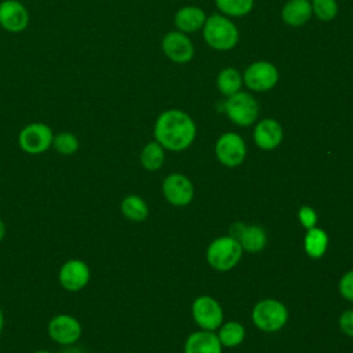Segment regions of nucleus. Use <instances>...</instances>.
<instances>
[{
  "mask_svg": "<svg viewBox=\"0 0 353 353\" xmlns=\"http://www.w3.org/2000/svg\"><path fill=\"white\" fill-rule=\"evenodd\" d=\"M283 127L274 119H262L254 128V142L262 150H273L283 141Z\"/></svg>",
  "mask_w": 353,
  "mask_h": 353,
  "instance_id": "dca6fc26",
  "label": "nucleus"
},
{
  "mask_svg": "<svg viewBox=\"0 0 353 353\" xmlns=\"http://www.w3.org/2000/svg\"><path fill=\"white\" fill-rule=\"evenodd\" d=\"M120 210L127 219L134 222L145 221L149 215V208L146 201L137 194L125 196L120 204Z\"/></svg>",
  "mask_w": 353,
  "mask_h": 353,
  "instance_id": "5701e85b",
  "label": "nucleus"
},
{
  "mask_svg": "<svg viewBox=\"0 0 353 353\" xmlns=\"http://www.w3.org/2000/svg\"><path fill=\"white\" fill-rule=\"evenodd\" d=\"M196 124L193 119L179 109H168L159 114L154 123V139L172 152L188 149L196 138Z\"/></svg>",
  "mask_w": 353,
  "mask_h": 353,
  "instance_id": "f257e3e1",
  "label": "nucleus"
},
{
  "mask_svg": "<svg viewBox=\"0 0 353 353\" xmlns=\"http://www.w3.org/2000/svg\"><path fill=\"white\" fill-rule=\"evenodd\" d=\"M164 159H165L164 148L157 141L148 142L142 148L139 154L141 165L148 171H157L159 168H161V165L164 164Z\"/></svg>",
  "mask_w": 353,
  "mask_h": 353,
  "instance_id": "4be33fe9",
  "label": "nucleus"
},
{
  "mask_svg": "<svg viewBox=\"0 0 353 353\" xmlns=\"http://www.w3.org/2000/svg\"><path fill=\"white\" fill-rule=\"evenodd\" d=\"M338 288H339L341 295L345 299L353 302V270H349L347 273H345L342 276V279L339 280Z\"/></svg>",
  "mask_w": 353,
  "mask_h": 353,
  "instance_id": "c85d7f7f",
  "label": "nucleus"
},
{
  "mask_svg": "<svg viewBox=\"0 0 353 353\" xmlns=\"http://www.w3.org/2000/svg\"><path fill=\"white\" fill-rule=\"evenodd\" d=\"M91 279L90 266L79 258L65 261L58 270V281L61 287L69 292H77L87 287Z\"/></svg>",
  "mask_w": 353,
  "mask_h": 353,
  "instance_id": "1a4fd4ad",
  "label": "nucleus"
},
{
  "mask_svg": "<svg viewBox=\"0 0 353 353\" xmlns=\"http://www.w3.org/2000/svg\"><path fill=\"white\" fill-rule=\"evenodd\" d=\"M61 353H83V350L80 347H76L74 345H72V346H65Z\"/></svg>",
  "mask_w": 353,
  "mask_h": 353,
  "instance_id": "7c9ffc66",
  "label": "nucleus"
},
{
  "mask_svg": "<svg viewBox=\"0 0 353 353\" xmlns=\"http://www.w3.org/2000/svg\"><path fill=\"white\" fill-rule=\"evenodd\" d=\"M164 55L175 63H188L194 57V46L186 33L172 30L164 34L161 40Z\"/></svg>",
  "mask_w": 353,
  "mask_h": 353,
  "instance_id": "f8f14e48",
  "label": "nucleus"
},
{
  "mask_svg": "<svg viewBox=\"0 0 353 353\" xmlns=\"http://www.w3.org/2000/svg\"><path fill=\"white\" fill-rule=\"evenodd\" d=\"M207 15L203 8L197 6H185L175 14V26L182 33H193L203 29Z\"/></svg>",
  "mask_w": 353,
  "mask_h": 353,
  "instance_id": "6ab92c4d",
  "label": "nucleus"
},
{
  "mask_svg": "<svg viewBox=\"0 0 353 353\" xmlns=\"http://www.w3.org/2000/svg\"><path fill=\"white\" fill-rule=\"evenodd\" d=\"M54 132L46 123L34 121L26 124L18 134V146L28 154H41L52 146Z\"/></svg>",
  "mask_w": 353,
  "mask_h": 353,
  "instance_id": "423d86ee",
  "label": "nucleus"
},
{
  "mask_svg": "<svg viewBox=\"0 0 353 353\" xmlns=\"http://www.w3.org/2000/svg\"><path fill=\"white\" fill-rule=\"evenodd\" d=\"M310 0H287L281 8V19L285 25L292 28L303 26L312 18Z\"/></svg>",
  "mask_w": 353,
  "mask_h": 353,
  "instance_id": "f3484780",
  "label": "nucleus"
},
{
  "mask_svg": "<svg viewBox=\"0 0 353 353\" xmlns=\"http://www.w3.org/2000/svg\"><path fill=\"white\" fill-rule=\"evenodd\" d=\"M310 3L313 15L323 22L332 21L338 14L336 0H312Z\"/></svg>",
  "mask_w": 353,
  "mask_h": 353,
  "instance_id": "bb28decb",
  "label": "nucleus"
},
{
  "mask_svg": "<svg viewBox=\"0 0 353 353\" xmlns=\"http://www.w3.org/2000/svg\"><path fill=\"white\" fill-rule=\"evenodd\" d=\"M203 39L208 47L216 51H229L239 43V29L229 17L212 14L204 22Z\"/></svg>",
  "mask_w": 353,
  "mask_h": 353,
  "instance_id": "f03ea898",
  "label": "nucleus"
},
{
  "mask_svg": "<svg viewBox=\"0 0 353 353\" xmlns=\"http://www.w3.org/2000/svg\"><path fill=\"white\" fill-rule=\"evenodd\" d=\"M4 313H3V309H1V306H0V335H1V332H3V328H4Z\"/></svg>",
  "mask_w": 353,
  "mask_h": 353,
  "instance_id": "473e14b6",
  "label": "nucleus"
},
{
  "mask_svg": "<svg viewBox=\"0 0 353 353\" xmlns=\"http://www.w3.org/2000/svg\"><path fill=\"white\" fill-rule=\"evenodd\" d=\"M33 353H52V352L51 350H46V349H37Z\"/></svg>",
  "mask_w": 353,
  "mask_h": 353,
  "instance_id": "72a5a7b5",
  "label": "nucleus"
},
{
  "mask_svg": "<svg viewBox=\"0 0 353 353\" xmlns=\"http://www.w3.org/2000/svg\"><path fill=\"white\" fill-rule=\"evenodd\" d=\"M192 314L196 324L205 331H214L223 323V312L216 299L208 295L196 298L192 306Z\"/></svg>",
  "mask_w": 353,
  "mask_h": 353,
  "instance_id": "9d476101",
  "label": "nucleus"
},
{
  "mask_svg": "<svg viewBox=\"0 0 353 353\" xmlns=\"http://www.w3.org/2000/svg\"><path fill=\"white\" fill-rule=\"evenodd\" d=\"M163 194L175 207H185L193 200L194 189L192 182L182 174H170L163 181Z\"/></svg>",
  "mask_w": 353,
  "mask_h": 353,
  "instance_id": "ddd939ff",
  "label": "nucleus"
},
{
  "mask_svg": "<svg viewBox=\"0 0 353 353\" xmlns=\"http://www.w3.org/2000/svg\"><path fill=\"white\" fill-rule=\"evenodd\" d=\"M298 218H299L301 225H302L303 228H306V229H312V228H314L316 223H317V214H316V211H314L312 207H309V205H303V207L299 208V211H298Z\"/></svg>",
  "mask_w": 353,
  "mask_h": 353,
  "instance_id": "cd10ccee",
  "label": "nucleus"
},
{
  "mask_svg": "<svg viewBox=\"0 0 353 353\" xmlns=\"http://www.w3.org/2000/svg\"><path fill=\"white\" fill-rule=\"evenodd\" d=\"M241 254L243 248L237 240L230 236H221L208 245L205 256L211 268L219 272H226L237 265Z\"/></svg>",
  "mask_w": 353,
  "mask_h": 353,
  "instance_id": "7ed1b4c3",
  "label": "nucleus"
},
{
  "mask_svg": "<svg viewBox=\"0 0 353 353\" xmlns=\"http://www.w3.org/2000/svg\"><path fill=\"white\" fill-rule=\"evenodd\" d=\"M29 25V11L19 0L0 3V26L10 33H21Z\"/></svg>",
  "mask_w": 353,
  "mask_h": 353,
  "instance_id": "4468645a",
  "label": "nucleus"
},
{
  "mask_svg": "<svg viewBox=\"0 0 353 353\" xmlns=\"http://www.w3.org/2000/svg\"><path fill=\"white\" fill-rule=\"evenodd\" d=\"M225 113L236 125L248 127L256 121L259 105L250 92L239 91L225 101Z\"/></svg>",
  "mask_w": 353,
  "mask_h": 353,
  "instance_id": "39448f33",
  "label": "nucleus"
},
{
  "mask_svg": "<svg viewBox=\"0 0 353 353\" xmlns=\"http://www.w3.org/2000/svg\"><path fill=\"white\" fill-rule=\"evenodd\" d=\"M279 83L277 68L268 61L252 62L243 73V84L251 91L266 92Z\"/></svg>",
  "mask_w": 353,
  "mask_h": 353,
  "instance_id": "6e6552de",
  "label": "nucleus"
},
{
  "mask_svg": "<svg viewBox=\"0 0 353 353\" xmlns=\"http://www.w3.org/2000/svg\"><path fill=\"white\" fill-rule=\"evenodd\" d=\"M245 336L244 327L237 321H228L219 327L218 338L222 346L234 347L243 342Z\"/></svg>",
  "mask_w": 353,
  "mask_h": 353,
  "instance_id": "b1692460",
  "label": "nucleus"
},
{
  "mask_svg": "<svg viewBox=\"0 0 353 353\" xmlns=\"http://www.w3.org/2000/svg\"><path fill=\"white\" fill-rule=\"evenodd\" d=\"M339 328L342 330L343 334H346L347 336L353 338V309L345 310L341 316H339Z\"/></svg>",
  "mask_w": 353,
  "mask_h": 353,
  "instance_id": "c756f323",
  "label": "nucleus"
},
{
  "mask_svg": "<svg viewBox=\"0 0 353 353\" xmlns=\"http://www.w3.org/2000/svg\"><path fill=\"white\" fill-rule=\"evenodd\" d=\"M185 353H222V345L212 331L201 330L188 336Z\"/></svg>",
  "mask_w": 353,
  "mask_h": 353,
  "instance_id": "a211bd4d",
  "label": "nucleus"
},
{
  "mask_svg": "<svg viewBox=\"0 0 353 353\" xmlns=\"http://www.w3.org/2000/svg\"><path fill=\"white\" fill-rule=\"evenodd\" d=\"M216 8L225 17H244L254 8V0H215Z\"/></svg>",
  "mask_w": 353,
  "mask_h": 353,
  "instance_id": "393cba45",
  "label": "nucleus"
},
{
  "mask_svg": "<svg viewBox=\"0 0 353 353\" xmlns=\"http://www.w3.org/2000/svg\"><path fill=\"white\" fill-rule=\"evenodd\" d=\"M47 334L57 345L72 346L81 338L83 327L73 314L59 313L50 319L47 324Z\"/></svg>",
  "mask_w": 353,
  "mask_h": 353,
  "instance_id": "0eeeda50",
  "label": "nucleus"
},
{
  "mask_svg": "<svg viewBox=\"0 0 353 353\" xmlns=\"http://www.w3.org/2000/svg\"><path fill=\"white\" fill-rule=\"evenodd\" d=\"M229 236L239 241L243 250L248 252H259L268 243L266 232L258 225H244L236 222L232 225Z\"/></svg>",
  "mask_w": 353,
  "mask_h": 353,
  "instance_id": "2eb2a0df",
  "label": "nucleus"
},
{
  "mask_svg": "<svg viewBox=\"0 0 353 353\" xmlns=\"http://www.w3.org/2000/svg\"><path fill=\"white\" fill-rule=\"evenodd\" d=\"M216 159L226 167L240 165L247 154L244 139L236 132L222 134L215 143Z\"/></svg>",
  "mask_w": 353,
  "mask_h": 353,
  "instance_id": "9b49d317",
  "label": "nucleus"
},
{
  "mask_svg": "<svg viewBox=\"0 0 353 353\" xmlns=\"http://www.w3.org/2000/svg\"><path fill=\"white\" fill-rule=\"evenodd\" d=\"M6 237V223L3 222V219H0V241Z\"/></svg>",
  "mask_w": 353,
  "mask_h": 353,
  "instance_id": "2f4dec72",
  "label": "nucleus"
},
{
  "mask_svg": "<svg viewBox=\"0 0 353 353\" xmlns=\"http://www.w3.org/2000/svg\"><path fill=\"white\" fill-rule=\"evenodd\" d=\"M241 85H243V76L236 68L228 66L222 69L216 76V88L226 98L241 91Z\"/></svg>",
  "mask_w": 353,
  "mask_h": 353,
  "instance_id": "aec40b11",
  "label": "nucleus"
},
{
  "mask_svg": "<svg viewBox=\"0 0 353 353\" xmlns=\"http://www.w3.org/2000/svg\"><path fill=\"white\" fill-rule=\"evenodd\" d=\"M327 245H328V236L323 229L316 226L312 229H307L303 240V247L306 254L310 258L313 259L321 258L327 250Z\"/></svg>",
  "mask_w": 353,
  "mask_h": 353,
  "instance_id": "412c9836",
  "label": "nucleus"
},
{
  "mask_svg": "<svg viewBox=\"0 0 353 353\" xmlns=\"http://www.w3.org/2000/svg\"><path fill=\"white\" fill-rule=\"evenodd\" d=\"M288 320L287 307L277 299H262L252 309V323L265 332L281 330Z\"/></svg>",
  "mask_w": 353,
  "mask_h": 353,
  "instance_id": "20e7f679",
  "label": "nucleus"
},
{
  "mask_svg": "<svg viewBox=\"0 0 353 353\" xmlns=\"http://www.w3.org/2000/svg\"><path fill=\"white\" fill-rule=\"evenodd\" d=\"M79 139L73 132L69 131H62L58 134H54L52 139V146L57 153L62 156H72L79 150Z\"/></svg>",
  "mask_w": 353,
  "mask_h": 353,
  "instance_id": "a878e982",
  "label": "nucleus"
}]
</instances>
